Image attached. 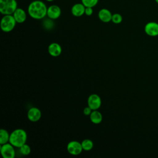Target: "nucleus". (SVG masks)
I'll list each match as a JSON object with an SVG mask.
<instances>
[{"mask_svg":"<svg viewBox=\"0 0 158 158\" xmlns=\"http://www.w3.org/2000/svg\"><path fill=\"white\" fill-rule=\"evenodd\" d=\"M47 9L48 7L43 1L35 0L29 4L27 12L32 19L41 20L47 16Z\"/></svg>","mask_w":158,"mask_h":158,"instance_id":"nucleus-1","label":"nucleus"},{"mask_svg":"<svg viewBox=\"0 0 158 158\" xmlns=\"http://www.w3.org/2000/svg\"><path fill=\"white\" fill-rule=\"evenodd\" d=\"M27 139V134L26 131L21 128H17L14 130L10 134L9 142L15 148H20L26 143Z\"/></svg>","mask_w":158,"mask_h":158,"instance_id":"nucleus-2","label":"nucleus"},{"mask_svg":"<svg viewBox=\"0 0 158 158\" xmlns=\"http://www.w3.org/2000/svg\"><path fill=\"white\" fill-rule=\"evenodd\" d=\"M17 7L16 0H0V12L2 15H12Z\"/></svg>","mask_w":158,"mask_h":158,"instance_id":"nucleus-3","label":"nucleus"},{"mask_svg":"<svg viewBox=\"0 0 158 158\" xmlns=\"http://www.w3.org/2000/svg\"><path fill=\"white\" fill-rule=\"evenodd\" d=\"M17 22L12 15H4L1 20V28L6 33H8L14 30Z\"/></svg>","mask_w":158,"mask_h":158,"instance_id":"nucleus-4","label":"nucleus"},{"mask_svg":"<svg viewBox=\"0 0 158 158\" xmlns=\"http://www.w3.org/2000/svg\"><path fill=\"white\" fill-rule=\"evenodd\" d=\"M1 152L4 158H14L15 156L14 146L10 143L1 145Z\"/></svg>","mask_w":158,"mask_h":158,"instance_id":"nucleus-5","label":"nucleus"},{"mask_svg":"<svg viewBox=\"0 0 158 158\" xmlns=\"http://www.w3.org/2000/svg\"><path fill=\"white\" fill-rule=\"evenodd\" d=\"M67 150L69 154L77 156L80 154L83 149L81 143L77 141H71L67 144Z\"/></svg>","mask_w":158,"mask_h":158,"instance_id":"nucleus-6","label":"nucleus"},{"mask_svg":"<svg viewBox=\"0 0 158 158\" xmlns=\"http://www.w3.org/2000/svg\"><path fill=\"white\" fill-rule=\"evenodd\" d=\"M87 103L88 106H89L93 110H98L101 106V99L99 95L92 94L88 97Z\"/></svg>","mask_w":158,"mask_h":158,"instance_id":"nucleus-7","label":"nucleus"},{"mask_svg":"<svg viewBox=\"0 0 158 158\" xmlns=\"http://www.w3.org/2000/svg\"><path fill=\"white\" fill-rule=\"evenodd\" d=\"M144 32L149 36H158V23L156 22H148L144 26Z\"/></svg>","mask_w":158,"mask_h":158,"instance_id":"nucleus-8","label":"nucleus"},{"mask_svg":"<svg viewBox=\"0 0 158 158\" xmlns=\"http://www.w3.org/2000/svg\"><path fill=\"white\" fill-rule=\"evenodd\" d=\"M61 15V9L57 5L52 4L49 6L47 9V16L52 20L59 18Z\"/></svg>","mask_w":158,"mask_h":158,"instance_id":"nucleus-9","label":"nucleus"},{"mask_svg":"<svg viewBox=\"0 0 158 158\" xmlns=\"http://www.w3.org/2000/svg\"><path fill=\"white\" fill-rule=\"evenodd\" d=\"M41 110L37 107H31L27 112V117L31 122H37L41 118Z\"/></svg>","mask_w":158,"mask_h":158,"instance_id":"nucleus-10","label":"nucleus"},{"mask_svg":"<svg viewBox=\"0 0 158 158\" xmlns=\"http://www.w3.org/2000/svg\"><path fill=\"white\" fill-rule=\"evenodd\" d=\"M12 15L18 23H22L25 22L27 19V13L22 8L17 7Z\"/></svg>","mask_w":158,"mask_h":158,"instance_id":"nucleus-11","label":"nucleus"},{"mask_svg":"<svg viewBox=\"0 0 158 158\" xmlns=\"http://www.w3.org/2000/svg\"><path fill=\"white\" fill-rule=\"evenodd\" d=\"M98 18L101 21L104 23H108L112 20V14L111 12L106 8L101 9L98 12Z\"/></svg>","mask_w":158,"mask_h":158,"instance_id":"nucleus-12","label":"nucleus"},{"mask_svg":"<svg viewBox=\"0 0 158 158\" xmlns=\"http://www.w3.org/2000/svg\"><path fill=\"white\" fill-rule=\"evenodd\" d=\"M85 6L81 3H76L71 8V13L75 17H81L85 14Z\"/></svg>","mask_w":158,"mask_h":158,"instance_id":"nucleus-13","label":"nucleus"},{"mask_svg":"<svg viewBox=\"0 0 158 158\" xmlns=\"http://www.w3.org/2000/svg\"><path fill=\"white\" fill-rule=\"evenodd\" d=\"M48 52L53 57H57L62 52V48L59 44L52 43L48 46Z\"/></svg>","mask_w":158,"mask_h":158,"instance_id":"nucleus-14","label":"nucleus"},{"mask_svg":"<svg viewBox=\"0 0 158 158\" xmlns=\"http://www.w3.org/2000/svg\"><path fill=\"white\" fill-rule=\"evenodd\" d=\"M89 118L92 123L94 124H99L102 120V115L98 110H94L89 115Z\"/></svg>","mask_w":158,"mask_h":158,"instance_id":"nucleus-15","label":"nucleus"},{"mask_svg":"<svg viewBox=\"0 0 158 158\" xmlns=\"http://www.w3.org/2000/svg\"><path fill=\"white\" fill-rule=\"evenodd\" d=\"M10 135L8 131L4 129H1L0 130V144L1 145L6 144L9 142Z\"/></svg>","mask_w":158,"mask_h":158,"instance_id":"nucleus-16","label":"nucleus"},{"mask_svg":"<svg viewBox=\"0 0 158 158\" xmlns=\"http://www.w3.org/2000/svg\"><path fill=\"white\" fill-rule=\"evenodd\" d=\"M81 146L83 148V149L85 151H90L91 149H93L94 144L93 142L89 139H84L81 143Z\"/></svg>","mask_w":158,"mask_h":158,"instance_id":"nucleus-17","label":"nucleus"},{"mask_svg":"<svg viewBox=\"0 0 158 158\" xmlns=\"http://www.w3.org/2000/svg\"><path fill=\"white\" fill-rule=\"evenodd\" d=\"M99 2V0H81V2L85 7H94L96 6Z\"/></svg>","mask_w":158,"mask_h":158,"instance_id":"nucleus-18","label":"nucleus"},{"mask_svg":"<svg viewBox=\"0 0 158 158\" xmlns=\"http://www.w3.org/2000/svg\"><path fill=\"white\" fill-rule=\"evenodd\" d=\"M19 149L20 153L24 156H27L30 154V153L31 152V148L30 146L27 144L26 143L23 144L21 147H20Z\"/></svg>","mask_w":158,"mask_h":158,"instance_id":"nucleus-19","label":"nucleus"},{"mask_svg":"<svg viewBox=\"0 0 158 158\" xmlns=\"http://www.w3.org/2000/svg\"><path fill=\"white\" fill-rule=\"evenodd\" d=\"M122 20H123V17L121 14H120L118 13H115V14H112L111 21L114 23H115V24L120 23L122 22Z\"/></svg>","mask_w":158,"mask_h":158,"instance_id":"nucleus-20","label":"nucleus"},{"mask_svg":"<svg viewBox=\"0 0 158 158\" xmlns=\"http://www.w3.org/2000/svg\"><path fill=\"white\" fill-rule=\"evenodd\" d=\"M53 20L48 18V19H46L45 20L43 21V26L48 29H50L51 28H52V27L54 26V23L52 22Z\"/></svg>","mask_w":158,"mask_h":158,"instance_id":"nucleus-21","label":"nucleus"},{"mask_svg":"<svg viewBox=\"0 0 158 158\" xmlns=\"http://www.w3.org/2000/svg\"><path fill=\"white\" fill-rule=\"evenodd\" d=\"M93 13V7H85V14L87 16H91Z\"/></svg>","mask_w":158,"mask_h":158,"instance_id":"nucleus-22","label":"nucleus"},{"mask_svg":"<svg viewBox=\"0 0 158 158\" xmlns=\"http://www.w3.org/2000/svg\"><path fill=\"white\" fill-rule=\"evenodd\" d=\"M92 111H93V110L89 106H88L84 109L83 113L85 115H89L91 114V113L92 112Z\"/></svg>","mask_w":158,"mask_h":158,"instance_id":"nucleus-23","label":"nucleus"},{"mask_svg":"<svg viewBox=\"0 0 158 158\" xmlns=\"http://www.w3.org/2000/svg\"><path fill=\"white\" fill-rule=\"evenodd\" d=\"M45 1H48V2H52V1H54V0H45Z\"/></svg>","mask_w":158,"mask_h":158,"instance_id":"nucleus-24","label":"nucleus"},{"mask_svg":"<svg viewBox=\"0 0 158 158\" xmlns=\"http://www.w3.org/2000/svg\"><path fill=\"white\" fill-rule=\"evenodd\" d=\"M155 1H156V2L157 4H158V0H155Z\"/></svg>","mask_w":158,"mask_h":158,"instance_id":"nucleus-25","label":"nucleus"}]
</instances>
